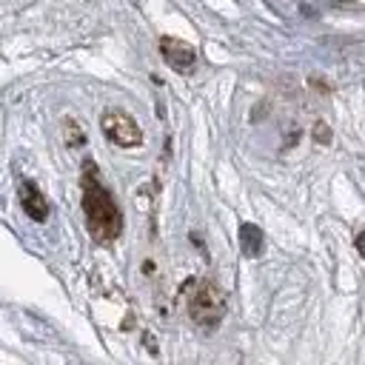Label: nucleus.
<instances>
[{
	"mask_svg": "<svg viewBox=\"0 0 365 365\" xmlns=\"http://www.w3.org/2000/svg\"><path fill=\"white\" fill-rule=\"evenodd\" d=\"M83 211L88 220V231L100 242H111L123 231L120 208L114 205V197L106 191V185L97 177V168L88 163L83 171Z\"/></svg>",
	"mask_w": 365,
	"mask_h": 365,
	"instance_id": "nucleus-1",
	"label": "nucleus"
},
{
	"mask_svg": "<svg viewBox=\"0 0 365 365\" xmlns=\"http://www.w3.org/2000/svg\"><path fill=\"white\" fill-rule=\"evenodd\" d=\"M185 308L197 325L214 328L225 314V299H222V291L217 285L200 279V282H191L188 297H185Z\"/></svg>",
	"mask_w": 365,
	"mask_h": 365,
	"instance_id": "nucleus-2",
	"label": "nucleus"
},
{
	"mask_svg": "<svg viewBox=\"0 0 365 365\" xmlns=\"http://www.w3.org/2000/svg\"><path fill=\"white\" fill-rule=\"evenodd\" d=\"M100 128H103V134H106L111 143H117V145H137V143L143 140V131H140V125L134 123V117L125 114V111H117V108H111V111L103 114Z\"/></svg>",
	"mask_w": 365,
	"mask_h": 365,
	"instance_id": "nucleus-3",
	"label": "nucleus"
},
{
	"mask_svg": "<svg viewBox=\"0 0 365 365\" xmlns=\"http://www.w3.org/2000/svg\"><path fill=\"white\" fill-rule=\"evenodd\" d=\"M160 51H163V57H165L177 71H188V68L194 66V60H197L194 48H191L188 43H182V40H174V37H163V40H160Z\"/></svg>",
	"mask_w": 365,
	"mask_h": 365,
	"instance_id": "nucleus-4",
	"label": "nucleus"
},
{
	"mask_svg": "<svg viewBox=\"0 0 365 365\" xmlns=\"http://www.w3.org/2000/svg\"><path fill=\"white\" fill-rule=\"evenodd\" d=\"M20 202H23V208H26V214H29L31 220H40V222L46 220L48 205H46V197L37 191L34 182H29V180L20 182Z\"/></svg>",
	"mask_w": 365,
	"mask_h": 365,
	"instance_id": "nucleus-5",
	"label": "nucleus"
},
{
	"mask_svg": "<svg viewBox=\"0 0 365 365\" xmlns=\"http://www.w3.org/2000/svg\"><path fill=\"white\" fill-rule=\"evenodd\" d=\"M240 242H242V251H245L248 257H257L259 248H262V234H259V228L251 225V222H245V225L240 228Z\"/></svg>",
	"mask_w": 365,
	"mask_h": 365,
	"instance_id": "nucleus-6",
	"label": "nucleus"
},
{
	"mask_svg": "<svg viewBox=\"0 0 365 365\" xmlns=\"http://www.w3.org/2000/svg\"><path fill=\"white\" fill-rule=\"evenodd\" d=\"M356 251H359V254H362V259H365V231L356 237Z\"/></svg>",
	"mask_w": 365,
	"mask_h": 365,
	"instance_id": "nucleus-7",
	"label": "nucleus"
}]
</instances>
